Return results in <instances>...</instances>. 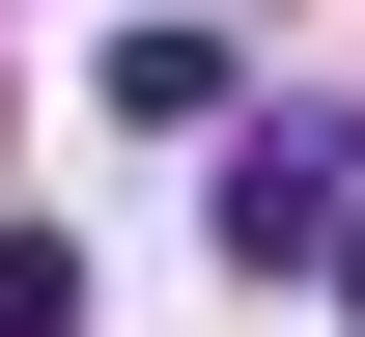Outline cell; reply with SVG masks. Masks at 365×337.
Returning a JSON list of instances; mask_svg holds the SVG:
<instances>
[{"label": "cell", "instance_id": "cell-2", "mask_svg": "<svg viewBox=\"0 0 365 337\" xmlns=\"http://www.w3.org/2000/svg\"><path fill=\"white\" fill-rule=\"evenodd\" d=\"M113 113H140V141H253V85H225V28H113Z\"/></svg>", "mask_w": 365, "mask_h": 337}, {"label": "cell", "instance_id": "cell-3", "mask_svg": "<svg viewBox=\"0 0 365 337\" xmlns=\"http://www.w3.org/2000/svg\"><path fill=\"white\" fill-rule=\"evenodd\" d=\"M0 337H85V225H0Z\"/></svg>", "mask_w": 365, "mask_h": 337}, {"label": "cell", "instance_id": "cell-1", "mask_svg": "<svg viewBox=\"0 0 365 337\" xmlns=\"http://www.w3.org/2000/svg\"><path fill=\"white\" fill-rule=\"evenodd\" d=\"M197 225H225V281H337V253H365V113H253Z\"/></svg>", "mask_w": 365, "mask_h": 337}, {"label": "cell", "instance_id": "cell-4", "mask_svg": "<svg viewBox=\"0 0 365 337\" xmlns=\"http://www.w3.org/2000/svg\"><path fill=\"white\" fill-rule=\"evenodd\" d=\"M337 281H365V253H337Z\"/></svg>", "mask_w": 365, "mask_h": 337}]
</instances>
